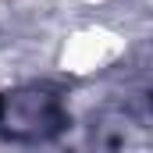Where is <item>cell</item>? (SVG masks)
Wrapping results in <instances>:
<instances>
[{
	"label": "cell",
	"instance_id": "1",
	"mask_svg": "<svg viewBox=\"0 0 153 153\" xmlns=\"http://www.w3.org/2000/svg\"><path fill=\"white\" fill-rule=\"evenodd\" d=\"M25 103H29V111L22 107V100H18V93L14 96H7V111L0 114V125L11 132V135H32V139H43V135H50L53 128H57V103L50 100V96H43V93H25Z\"/></svg>",
	"mask_w": 153,
	"mask_h": 153
}]
</instances>
